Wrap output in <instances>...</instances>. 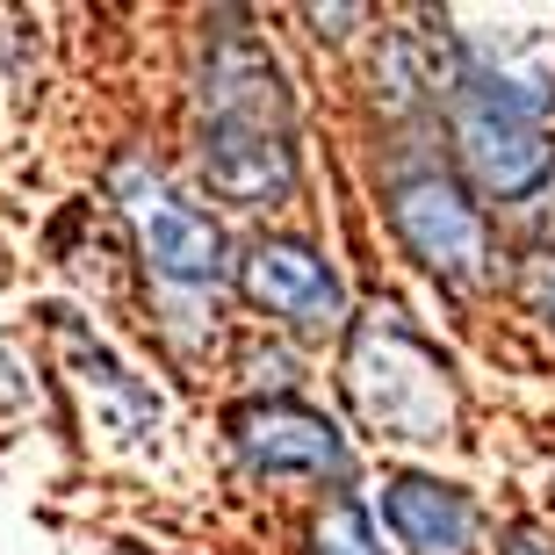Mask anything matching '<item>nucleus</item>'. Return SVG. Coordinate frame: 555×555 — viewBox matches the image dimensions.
I'll list each match as a JSON object with an SVG mask.
<instances>
[{
    "label": "nucleus",
    "instance_id": "f257e3e1",
    "mask_svg": "<svg viewBox=\"0 0 555 555\" xmlns=\"http://www.w3.org/2000/svg\"><path fill=\"white\" fill-rule=\"evenodd\" d=\"M195 166L209 195L238 209H274L296 195V102L274 51L238 22H217L195 73Z\"/></svg>",
    "mask_w": 555,
    "mask_h": 555
},
{
    "label": "nucleus",
    "instance_id": "f03ea898",
    "mask_svg": "<svg viewBox=\"0 0 555 555\" xmlns=\"http://www.w3.org/2000/svg\"><path fill=\"white\" fill-rule=\"evenodd\" d=\"M440 108H448L454 159H462V173H469L476 195H491V203H527V195L555 173V138H548V124H541L548 87H541L534 73L491 65L483 51H454Z\"/></svg>",
    "mask_w": 555,
    "mask_h": 555
},
{
    "label": "nucleus",
    "instance_id": "7ed1b4c3",
    "mask_svg": "<svg viewBox=\"0 0 555 555\" xmlns=\"http://www.w3.org/2000/svg\"><path fill=\"white\" fill-rule=\"evenodd\" d=\"M353 418L383 440H448L454 426V383H448V353L404 310H369L347 332V361H339Z\"/></svg>",
    "mask_w": 555,
    "mask_h": 555
},
{
    "label": "nucleus",
    "instance_id": "20e7f679",
    "mask_svg": "<svg viewBox=\"0 0 555 555\" xmlns=\"http://www.w3.org/2000/svg\"><path fill=\"white\" fill-rule=\"evenodd\" d=\"M383 209H390L397 246L440 288H483L491 282V231L483 209L469 203V188L454 181L440 159H397L383 181Z\"/></svg>",
    "mask_w": 555,
    "mask_h": 555
},
{
    "label": "nucleus",
    "instance_id": "39448f33",
    "mask_svg": "<svg viewBox=\"0 0 555 555\" xmlns=\"http://www.w3.org/2000/svg\"><path fill=\"white\" fill-rule=\"evenodd\" d=\"M108 195H116V209H124V224H130V238H138L144 268L159 274L166 288L203 296V288H217L231 274V246H224V231H217V217L188 203L159 166L116 159L108 166Z\"/></svg>",
    "mask_w": 555,
    "mask_h": 555
},
{
    "label": "nucleus",
    "instance_id": "423d86ee",
    "mask_svg": "<svg viewBox=\"0 0 555 555\" xmlns=\"http://www.w3.org/2000/svg\"><path fill=\"white\" fill-rule=\"evenodd\" d=\"M224 433L253 476H332L339 483L353 469L347 433L332 426L325 412L296 404V397H253V404H238L224 418Z\"/></svg>",
    "mask_w": 555,
    "mask_h": 555
},
{
    "label": "nucleus",
    "instance_id": "0eeeda50",
    "mask_svg": "<svg viewBox=\"0 0 555 555\" xmlns=\"http://www.w3.org/2000/svg\"><path fill=\"white\" fill-rule=\"evenodd\" d=\"M238 288L253 310H268L296 332H332L347 325V282L318 246L304 238H253L238 253Z\"/></svg>",
    "mask_w": 555,
    "mask_h": 555
},
{
    "label": "nucleus",
    "instance_id": "6e6552de",
    "mask_svg": "<svg viewBox=\"0 0 555 555\" xmlns=\"http://www.w3.org/2000/svg\"><path fill=\"white\" fill-rule=\"evenodd\" d=\"M383 527L412 555H476V505L462 483H440V476H383Z\"/></svg>",
    "mask_w": 555,
    "mask_h": 555
},
{
    "label": "nucleus",
    "instance_id": "1a4fd4ad",
    "mask_svg": "<svg viewBox=\"0 0 555 555\" xmlns=\"http://www.w3.org/2000/svg\"><path fill=\"white\" fill-rule=\"evenodd\" d=\"M310 555H390V548H383V534H375V519H369L361 498H332L325 513H318Z\"/></svg>",
    "mask_w": 555,
    "mask_h": 555
},
{
    "label": "nucleus",
    "instance_id": "9d476101",
    "mask_svg": "<svg viewBox=\"0 0 555 555\" xmlns=\"http://www.w3.org/2000/svg\"><path fill=\"white\" fill-rule=\"evenodd\" d=\"M519 288H527V304H534V318L555 332V253H541V260H527V274H519Z\"/></svg>",
    "mask_w": 555,
    "mask_h": 555
},
{
    "label": "nucleus",
    "instance_id": "9b49d317",
    "mask_svg": "<svg viewBox=\"0 0 555 555\" xmlns=\"http://www.w3.org/2000/svg\"><path fill=\"white\" fill-rule=\"evenodd\" d=\"M505 555H555V548L534 534V527H513V534H505Z\"/></svg>",
    "mask_w": 555,
    "mask_h": 555
},
{
    "label": "nucleus",
    "instance_id": "f8f14e48",
    "mask_svg": "<svg viewBox=\"0 0 555 555\" xmlns=\"http://www.w3.org/2000/svg\"><path fill=\"white\" fill-rule=\"evenodd\" d=\"M116 555H152V548H130V541H124V548H116Z\"/></svg>",
    "mask_w": 555,
    "mask_h": 555
}]
</instances>
